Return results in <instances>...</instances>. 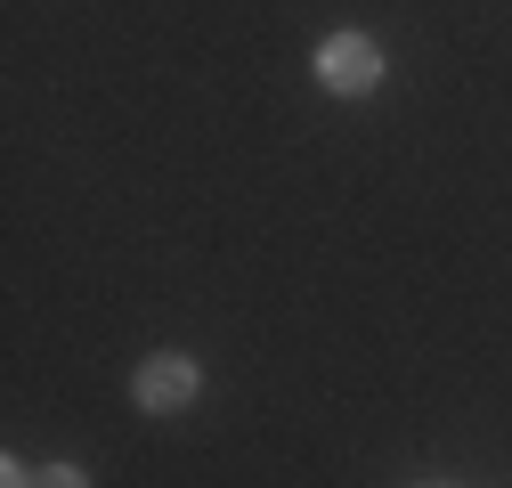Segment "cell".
<instances>
[{
    "instance_id": "2",
    "label": "cell",
    "mask_w": 512,
    "mask_h": 488,
    "mask_svg": "<svg viewBox=\"0 0 512 488\" xmlns=\"http://www.w3.org/2000/svg\"><path fill=\"white\" fill-rule=\"evenodd\" d=\"M196 391H204V366L187 358V350H155V358H139V375H131V399L147 415H179Z\"/></svg>"
},
{
    "instance_id": "5",
    "label": "cell",
    "mask_w": 512,
    "mask_h": 488,
    "mask_svg": "<svg viewBox=\"0 0 512 488\" xmlns=\"http://www.w3.org/2000/svg\"><path fill=\"white\" fill-rule=\"evenodd\" d=\"M431 488H447V480H431Z\"/></svg>"
},
{
    "instance_id": "3",
    "label": "cell",
    "mask_w": 512,
    "mask_h": 488,
    "mask_svg": "<svg viewBox=\"0 0 512 488\" xmlns=\"http://www.w3.org/2000/svg\"><path fill=\"white\" fill-rule=\"evenodd\" d=\"M33 488H90V472H82V464H41Z\"/></svg>"
},
{
    "instance_id": "1",
    "label": "cell",
    "mask_w": 512,
    "mask_h": 488,
    "mask_svg": "<svg viewBox=\"0 0 512 488\" xmlns=\"http://www.w3.org/2000/svg\"><path fill=\"white\" fill-rule=\"evenodd\" d=\"M317 82H326L334 98H366V90H382V49H374V33H358V25L326 33V41H317Z\"/></svg>"
},
{
    "instance_id": "4",
    "label": "cell",
    "mask_w": 512,
    "mask_h": 488,
    "mask_svg": "<svg viewBox=\"0 0 512 488\" xmlns=\"http://www.w3.org/2000/svg\"><path fill=\"white\" fill-rule=\"evenodd\" d=\"M0 488H33V472H25L17 456H9V464H0Z\"/></svg>"
}]
</instances>
